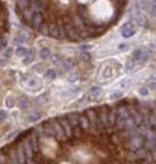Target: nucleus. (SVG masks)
I'll return each mask as SVG.
<instances>
[{
	"label": "nucleus",
	"instance_id": "nucleus-1",
	"mask_svg": "<svg viewBox=\"0 0 156 164\" xmlns=\"http://www.w3.org/2000/svg\"><path fill=\"white\" fill-rule=\"evenodd\" d=\"M128 0H17L23 22L48 37L86 41L119 21Z\"/></svg>",
	"mask_w": 156,
	"mask_h": 164
},
{
	"label": "nucleus",
	"instance_id": "nucleus-2",
	"mask_svg": "<svg viewBox=\"0 0 156 164\" xmlns=\"http://www.w3.org/2000/svg\"><path fill=\"white\" fill-rule=\"evenodd\" d=\"M5 103H6V106H7L8 108H10V109L13 108V106H14V98L12 97V96L7 97V99H6Z\"/></svg>",
	"mask_w": 156,
	"mask_h": 164
},
{
	"label": "nucleus",
	"instance_id": "nucleus-3",
	"mask_svg": "<svg viewBox=\"0 0 156 164\" xmlns=\"http://www.w3.org/2000/svg\"><path fill=\"white\" fill-rule=\"evenodd\" d=\"M16 54L17 55H26L27 54V49L26 48H24V47H18L17 48V50H16Z\"/></svg>",
	"mask_w": 156,
	"mask_h": 164
},
{
	"label": "nucleus",
	"instance_id": "nucleus-4",
	"mask_svg": "<svg viewBox=\"0 0 156 164\" xmlns=\"http://www.w3.org/2000/svg\"><path fill=\"white\" fill-rule=\"evenodd\" d=\"M7 118V113L3 110H0V122L4 121Z\"/></svg>",
	"mask_w": 156,
	"mask_h": 164
},
{
	"label": "nucleus",
	"instance_id": "nucleus-5",
	"mask_svg": "<svg viewBox=\"0 0 156 164\" xmlns=\"http://www.w3.org/2000/svg\"><path fill=\"white\" fill-rule=\"evenodd\" d=\"M12 54H13V49H12V48L7 49V50L5 51V53H4V55H5L6 57H10Z\"/></svg>",
	"mask_w": 156,
	"mask_h": 164
},
{
	"label": "nucleus",
	"instance_id": "nucleus-6",
	"mask_svg": "<svg viewBox=\"0 0 156 164\" xmlns=\"http://www.w3.org/2000/svg\"><path fill=\"white\" fill-rule=\"evenodd\" d=\"M5 62H6V60H4V59H0V67L4 66V65H5Z\"/></svg>",
	"mask_w": 156,
	"mask_h": 164
}]
</instances>
